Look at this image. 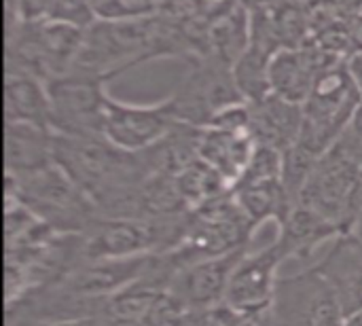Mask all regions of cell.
Segmentation results:
<instances>
[{"label": "cell", "instance_id": "7c38bea8", "mask_svg": "<svg viewBox=\"0 0 362 326\" xmlns=\"http://www.w3.org/2000/svg\"><path fill=\"white\" fill-rule=\"evenodd\" d=\"M155 255L129 259H100L83 261L62 280L53 282L62 291L85 299H108L115 293L138 282L151 267Z\"/></svg>", "mask_w": 362, "mask_h": 326}, {"label": "cell", "instance_id": "8fae6325", "mask_svg": "<svg viewBox=\"0 0 362 326\" xmlns=\"http://www.w3.org/2000/svg\"><path fill=\"white\" fill-rule=\"evenodd\" d=\"M337 62L346 59L327 53L312 40L297 49H282L272 57L269 64L272 93L293 104H305L320 74Z\"/></svg>", "mask_w": 362, "mask_h": 326}, {"label": "cell", "instance_id": "2e32d148", "mask_svg": "<svg viewBox=\"0 0 362 326\" xmlns=\"http://www.w3.org/2000/svg\"><path fill=\"white\" fill-rule=\"evenodd\" d=\"M257 144L250 132H229L216 127H204L197 155L212 165L231 187L246 170Z\"/></svg>", "mask_w": 362, "mask_h": 326}, {"label": "cell", "instance_id": "6da1fadb", "mask_svg": "<svg viewBox=\"0 0 362 326\" xmlns=\"http://www.w3.org/2000/svg\"><path fill=\"white\" fill-rule=\"evenodd\" d=\"M361 104L362 95L350 74L348 62H337L320 74L305 100L301 132L293 149L318 161L337 144Z\"/></svg>", "mask_w": 362, "mask_h": 326}, {"label": "cell", "instance_id": "277c9868", "mask_svg": "<svg viewBox=\"0 0 362 326\" xmlns=\"http://www.w3.org/2000/svg\"><path fill=\"white\" fill-rule=\"evenodd\" d=\"M362 165L333 146L310 172L297 206L314 212L341 235L352 233L361 208Z\"/></svg>", "mask_w": 362, "mask_h": 326}, {"label": "cell", "instance_id": "5b68a950", "mask_svg": "<svg viewBox=\"0 0 362 326\" xmlns=\"http://www.w3.org/2000/svg\"><path fill=\"white\" fill-rule=\"evenodd\" d=\"M110 76L70 70L68 74L47 81L51 100L49 127L62 136H104L106 83Z\"/></svg>", "mask_w": 362, "mask_h": 326}, {"label": "cell", "instance_id": "9a60e30c", "mask_svg": "<svg viewBox=\"0 0 362 326\" xmlns=\"http://www.w3.org/2000/svg\"><path fill=\"white\" fill-rule=\"evenodd\" d=\"M53 140L49 127L6 123V174L25 176L53 165Z\"/></svg>", "mask_w": 362, "mask_h": 326}, {"label": "cell", "instance_id": "ba28073f", "mask_svg": "<svg viewBox=\"0 0 362 326\" xmlns=\"http://www.w3.org/2000/svg\"><path fill=\"white\" fill-rule=\"evenodd\" d=\"M178 123L170 100L155 106H134L108 98L104 138L123 151L140 153L159 144Z\"/></svg>", "mask_w": 362, "mask_h": 326}, {"label": "cell", "instance_id": "7a4b0ae2", "mask_svg": "<svg viewBox=\"0 0 362 326\" xmlns=\"http://www.w3.org/2000/svg\"><path fill=\"white\" fill-rule=\"evenodd\" d=\"M4 197L21 202L59 233H85L102 216L93 199L57 163L25 176L6 174Z\"/></svg>", "mask_w": 362, "mask_h": 326}, {"label": "cell", "instance_id": "9c48e42d", "mask_svg": "<svg viewBox=\"0 0 362 326\" xmlns=\"http://www.w3.org/2000/svg\"><path fill=\"white\" fill-rule=\"evenodd\" d=\"M248 252V246H242L227 255L193 263L174 276L168 291L193 312L214 310L223 305L229 280Z\"/></svg>", "mask_w": 362, "mask_h": 326}, {"label": "cell", "instance_id": "e0dca14e", "mask_svg": "<svg viewBox=\"0 0 362 326\" xmlns=\"http://www.w3.org/2000/svg\"><path fill=\"white\" fill-rule=\"evenodd\" d=\"M4 117L6 123H28V125L49 127L51 100H49L47 83L30 74H6Z\"/></svg>", "mask_w": 362, "mask_h": 326}, {"label": "cell", "instance_id": "4fadbf2b", "mask_svg": "<svg viewBox=\"0 0 362 326\" xmlns=\"http://www.w3.org/2000/svg\"><path fill=\"white\" fill-rule=\"evenodd\" d=\"M248 112L250 136L257 146H269L282 155L295 146L303 123V104L269 93L263 100L248 102Z\"/></svg>", "mask_w": 362, "mask_h": 326}, {"label": "cell", "instance_id": "30bf717a", "mask_svg": "<svg viewBox=\"0 0 362 326\" xmlns=\"http://www.w3.org/2000/svg\"><path fill=\"white\" fill-rule=\"evenodd\" d=\"M282 261H286V255L278 242L255 255L248 252L229 280L223 305L238 312L272 310L278 282L276 272Z\"/></svg>", "mask_w": 362, "mask_h": 326}, {"label": "cell", "instance_id": "7402d4cb", "mask_svg": "<svg viewBox=\"0 0 362 326\" xmlns=\"http://www.w3.org/2000/svg\"><path fill=\"white\" fill-rule=\"evenodd\" d=\"M47 19L87 30L98 19V15L91 0H49Z\"/></svg>", "mask_w": 362, "mask_h": 326}, {"label": "cell", "instance_id": "d4e9b609", "mask_svg": "<svg viewBox=\"0 0 362 326\" xmlns=\"http://www.w3.org/2000/svg\"><path fill=\"white\" fill-rule=\"evenodd\" d=\"M344 326H362V310L361 312H354L350 316H346V322Z\"/></svg>", "mask_w": 362, "mask_h": 326}, {"label": "cell", "instance_id": "ac0fdd59", "mask_svg": "<svg viewBox=\"0 0 362 326\" xmlns=\"http://www.w3.org/2000/svg\"><path fill=\"white\" fill-rule=\"evenodd\" d=\"M278 227L280 233L276 242L282 246L286 259H308L322 242L341 235L333 225H329L314 212L305 210L303 206H295Z\"/></svg>", "mask_w": 362, "mask_h": 326}, {"label": "cell", "instance_id": "603a6c76", "mask_svg": "<svg viewBox=\"0 0 362 326\" xmlns=\"http://www.w3.org/2000/svg\"><path fill=\"white\" fill-rule=\"evenodd\" d=\"M335 146L341 149L358 165H362V104L361 108L356 110L354 119L350 121V125L346 127V132L341 134V138L337 140Z\"/></svg>", "mask_w": 362, "mask_h": 326}, {"label": "cell", "instance_id": "5bb4252c", "mask_svg": "<svg viewBox=\"0 0 362 326\" xmlns=\"http://www.w3.org/2000/svg\"><path fill=\"white\" fill-rule=\"evenodd\" d=\"M318 272L335 289L346 316L362 310V238L354 233L339 235L325 252Z\"/></svg>", "mask_w": 362, "mask_h": 326}, {"label": "cell", "instance_id": "44dd1931", "mask_svg": "<svg viewBox=\"0 0 362 326\" xmlns=\"http://www.w3.org/2000/svg\"><path fill=\"white\" fill-rule=\"evenodd\" d=\"M193 318L195 312L180 303L170 291H165L153 303V308L146 312V316L138 322V326H191Z\"/></svg>", "mask_w": 362, "mask_h": 326}, {"label": "cell", "instance_id": "3957f363", "mask_svg": "<svg viewBox=\"0 0 362 326\" xmlns=\"http://www.w3.org/2000/svg\"><path fill=\"white\" fill-rule=\"evenodd\" d=\"M4 32L6 74H30L45 83L74 68L85 40V30L49 19H21Z\"/></svg>", "mask_w": 362, "mask_h": 326}, {"label": "cell", "instance_id": "d6986e66", "mask_svg": "<svg viewBox=\"0 0 362 326\" xmlns=\"http://www.w3.org/2000/svg\"><path fill=\"white\" fill-rule=\"evenodd\" d=\"M178 195L189 210H197L204 204L231 191V185L204 159H193L174 176Z\"/></svg>", "mask_w": 362, "mask_h": 326}, {"label": "cell", "instance_id": "8992f818", "mask_svg": "<svg viewBox=\"0 0 362 326\" xmlns=\"http://www.w3.org/2000/svg\"><path fill=\"white\" fill-rule=\"evenodd\" d=\"M168 100L180 123L199 129L208 127V123L227 106L246 102L235 85L233 66L214 55L191 62V72Z\"/></svg>", "mask_w": 362, "mask_h": 326}, {"label": "cell", "instance_id": "484cf974", "mask_svg": "<svg viewBox=\"0 0 362 326\" xmlns=\"http://www.w3.org/2000/svg\"><path fill=\"white\" fill-rule=\"evenodd\" d=\"M354 235L362 238V193H361V208H358V216H356V225H354Z\"/></svg>", "mask_w": 362, "mask_h": 326}, {"label": "cell", "instance_id": "cb8c5ba5", "mask_svg": "<svg viewBox=\"0 0 362 326\" xmlns=\"http://www.w3.org/2000/svg\"><path fill=\"white\" fill-rule=\"evenodd\" d=\"M348 68H350V74H352V78H354L362 95V49L348 59Z\"/></svg>", "mask_w": 362, "mask_h": 326}, {"label": "cell", "instance_id": "ffe728a7", "mask_svg": "<svg viewBox=\"0 0 362 326\" xmlns=\"http://www.w3.org/2000/svg\"><path fill=\"white\" fill-rule=\"evenodd\" d=\"M272 57H274L272 53L248 45L244 55L235 62L233 78L246 102H257L272 93V85H269Z\"/></svg>", "mask_w": 362, "mask_h": 326}, {"label": "cell", "instance_id": "52a82bcc", "mask_svg": "<svg viewBox=\"0 0 362 326\" xmlns=\"http://www.w3.org/2000/svg\"><path fill=\"white\" fill-rule=\"evenodd\" d=\"M272 314L278 326H344L346 322L335 289L316 265L278 278Z\"/></svg>", "mask_w": 362, "mask_h": 326}]
</instances>
